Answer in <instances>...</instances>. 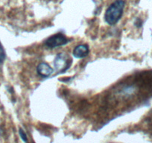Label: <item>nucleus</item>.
I'll list each match as a JSON object with an SVG mask.
<instances>
[{"label":"nucleus","mask_w":152,"mask_h":143,"mask_svg":"<svg viewBox=\"0 0 152 143\" xmlns=\"http://www.w3.org/2000/svg\"><path fill=\"white\" fill-rule=\"evenodd\" d=\"M37 71L39 75L41 77L46 78V77L49 76L52 73H53V69L50 66L46 63H41L38 65L37 68Z\"/></svg>","instance_id":"nucleus-4"},{"label":"nucleus","mask_w":152,"mask_h":143,"mask_svg":"<svg viewBox=\"0 0 152 143\" xmlns=\"http://www.w3.org/2000/svg\"><path fill=\"white\" fill-rule=\"evenodd\" d=\"M1 133H2V131H1V129H0V135H1Z\"/></svg>","instance_id":"nucleus-8"},{"label":"nucleus","mask_w":152,"mask_h":143,"mask_svg":"<svg viewBox=\"0 0 152 143\" xmlns=\"http://www.w3.org/2000/svg\"><path fill=\"white\" fill-rule=\"evenodd\" d=\"M5 49H4L2 43H1V42H0V64H2V63L5 61Z\"/></svg>","instance_id":"nucleus-6"},{"label":"nucleus","mask_w":152,"mask_h":143,"mask_svg":"<svg viewBox=\"0 0 152 143\" xmlns=\"http://www.w3.org/2000/svg\"><path fill=\"white\" fill-rule=\"evenodd\" d=\"M72 63V59L64 53H60L55 58L54 61V66L58 72L60 73H63L66 71L70 67Z\"/></svg>","instance_id":"nucleus-2"},{"label":"nucleus","mask_w":152,"mask_h":143,"mask_svg":"<svg viewBox=\"0 0 152 143\" xmlns=\"http://www.w3.org/2000/svg\"><path fill=\"white\" fill-rule=\"evenodd\" d=\"M69 43V40L62 34H56L49 37L46 40V46L49 49H54V48L59 47V46H64Z\"/></svg>","instance_id":"nucleus-3"},{"label":"nucleus","mask_w":152,"mask_h":143,"mask_svg":"<svg viewBox=\"0 0 152 143\" xmlns=\"http://www.w3.org/2000/svg\"><path fill=\"white\" fill-rule=\"evenodd\" d=\"M89 55V48L87 45H79L73 50V55L76 58H84Z\"/></svg>","instance_id":"nucleus-5"},{"label":"nucleus","mask_w":152,"mask_h":143,"mask_svg":"<svg viewBox=\"0 0 152 143\" xmlns=\"http://www.w3.org/2000/svg\"><path fill=\"white\" fill-rule=\"evenodd\" d=\"M125 2L123 0H116L113 2L105 11V22L110 26L116 25L123 14Z\"/></svg>","instance_id":"nucleus-1"},{"label":"nucleus","mask_w":152,"mask_h":143,"mask_svg":"<svg viewBox=\"0 0 152 143\" xmlns=\"http://www.w3.org/2000/svg\"><path fill=\"white\" fill-rule=\"evenodd\" d=\"M19 134H20V137H21L22 140H23V142H27L28 141L27 136H26V133L24 132V131H23L22 128H20V130H19Z\"/></svg>","instance_id":"nucleus-7"}]
</instances>
